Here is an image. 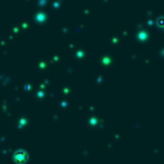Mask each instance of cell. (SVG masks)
<instances>
[{
  "instance_id": "cell-1",
  "label": "cell",
  "mask_w": 164,
  "mask_h": 164,
  "mask_svg": "<svg viewBox=\"0 0 164 164\" xmlns=\"http://www.w3.org/2000/svg\"><path fill=\"white\" fill-rule=\"evenodd\" d=\"M158 25H160L164 27V18H160V19H158Z\"/></svg>"
}]
</instances>
